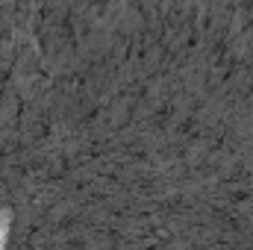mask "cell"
<instances>
[{"mask_svg": "<svg viewBox=\"0 0 253 250\" xmlns=\"http://www.w3.org/2000/svg\"><path fill=\"white\" fill-rule=\"evenodd\" d=\"M9 224H12V215L9 212H0V250L6 245V233H9Z\"/></svg>", "mask_w": 253, "mask_h": 250, "instance_id": "cell-1", "label": "cell"}]
</instances>
